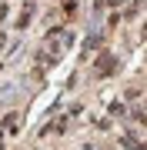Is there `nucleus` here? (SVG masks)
I'll list each match as a JSON object with an SVG mask.
<instances>
[{"instance_id": "nucleus-7", "label": "nucleus", "mask_w": 147, "mask_h": 150, "mask_svg": "<svg viewBox=\"0 0 147 150\" xmlns=\"http://www.w3.org/2000/svg\"><path fill=\"white\" fill-rule=\"evenodd\" d=\"M0 150H4V137H0Z\"/></svg>"}, {"instance_id": "nucleus-4", "label": "nucleus", "mask_w": 147, "mask_h": 150, "mask_svg": "<svg viewBox=\"0 0 147 150\" xmlns=\"http://www.w3.org/2000/svg\"><path fill=\"white\" fill-rule=\"evenodd\" d=\"M64 13L74 20V13H77V0H64Z\"/></svg>"}, {"instance_id": "nucleus-1", "label": "nucleus", "mask_w": 147, "mask_h": 150, "mask_svg": "<svg viewBox=\"0 0 147 150\" xmlns=\"http://www.w3.org/2000/svg\"><path fill=\"white\" fill-rule=\"evenodd\" d=\"M114 70H117V57L104 50V54L97 57V77H110V74H114Z\"/></svg>"}, {"instance_id": "nucleus-3", "label": "nucleus", "mask_w": 147, "mask_h": 150, "mask_svg": "<svg viewBox=\"0 0 147 150\" xmlns=\"http://www.w3.org/2000/svg\"><path fill=\"white\" fill-rule=\"evenodd\" d=\"M4 127H7V130H20V113H7Z\"/></svg>"}, {"instance_id": "nucleus-5", "label": "nucleus", "mask_w": 147, "mask_h": 150, "mask_svg": "<svg viewBox=\"0 0 147 150\" xmlns=\"http://www.w3.org/2000/svg\"><path fill=\"white\" fill-rule=\"evenodd\" d=\"M7 13H10V10H7V4H4V7H0V23L7 20Z\"/></svg>"}, {"instance_id": "nucleus-2", "label": "nucleus", "mask_w": 147, "mask_h": 150, "mask_svg": "<svg viewBox=\"0 0 147 150\" xmlns=\"http://www.w3.org/2000/svg\"><path fill=\"white\" fill-rule=\"evenodd\" d=\"M30 17H33V4H27V7H23V13H20V20H17V27H27V23H30Z\"/></svg>"}, {"instance_id": "nucleus-6", "label": "nucleus", "mask_w": 147, "mask_h": 150, "mask_svg": "<svg viewBox=\"0 0 147 150\" xmlns=\"http://www.w3.org/2000/svg\"><path fill=\"white\" fill-rule=\"evenodd\" d=\"M117 4H120V0H110V7H117Z\"/></svg>"}]
</instances>
